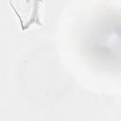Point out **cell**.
Returning a JSON list of instances; mask_svg holds the SVG:
<instances>
[{
    "label": "cell",
    "instance_id": "obj_1",
    "mask_svg": "<svg viewBox=\"0 0 121 121\" xmlns=\"http://www.w3.org/2000/svg\"><path fill=\"white\" fill-rule=\"evenodd\" d=\"M42 0H9V5L20 21L22 30H26L31 25L42 26L40 20V4Z\"/></svg>",
    "mask_w": 121,
    "mask_h": 121
}]
</instances>
